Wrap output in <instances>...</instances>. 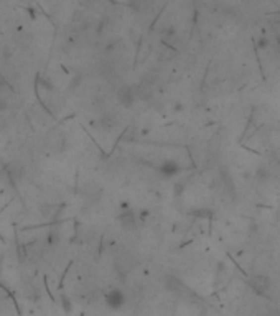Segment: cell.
Segmentation results:
<instances>
[{"instance_id": "obj_1", "label": "cell", "mask_w": 280, "mask_h": 316, "mask_svg": "<svg viewBox=\"0 0 280 316\" xmlns=\"http://www.w3.org/2000/svg\"><path fill=\"white\" fill-rule=\"evenodd\" d=\"M249 283H251V287H252L254 292L261 293V295L266 293L267 290H271V285H272L271 278L266 277V275H254Z\"/></svg>"}]
</instances>
